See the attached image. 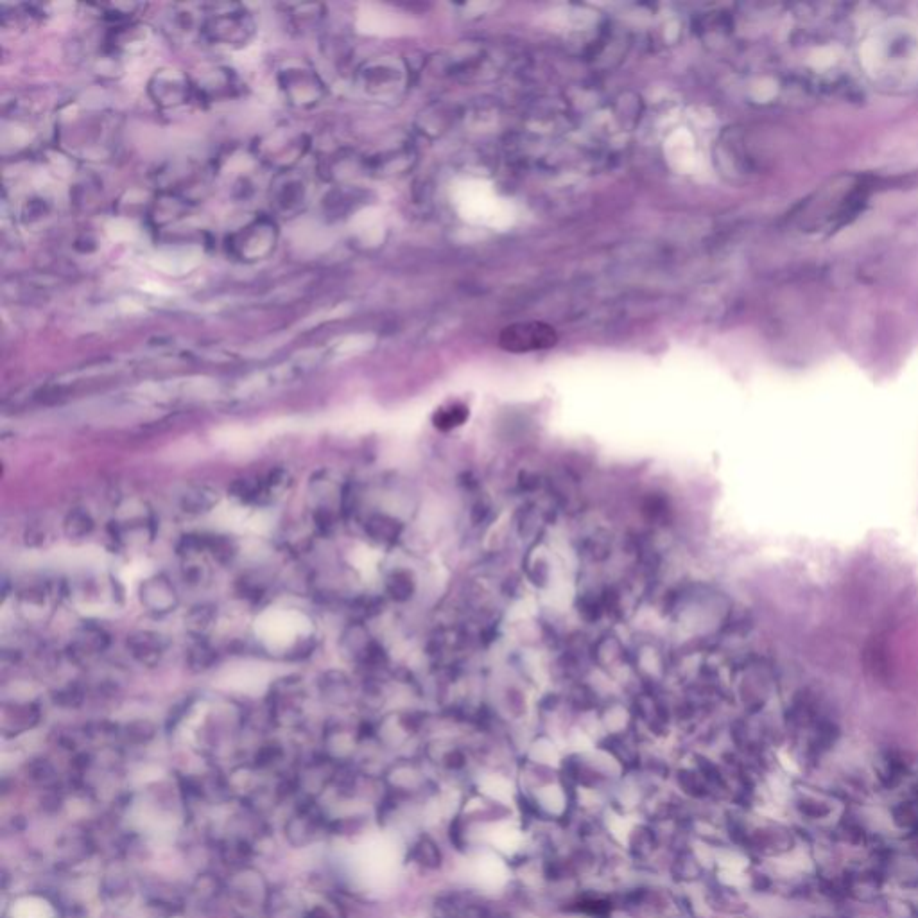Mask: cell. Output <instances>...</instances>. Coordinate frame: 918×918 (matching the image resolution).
I'll return each mask as SVG.
<instances>
[{"label": "cell", "instance_id": "1", "mask_svg": "<svg viewBox=\"0 0 918 918\" xmlns=\"http://www.w3.org/2000/svg\"><path fill=\"white\" fill-rule=\"evenodd\" d=\"M225 893L243 911H268L273 888L262 872L252 865L235 868L225 879Z\"/></svg>", "mask_w": 918, "mask_h": 918}, {"label": "cell", "instance_id": "2", "mask_svg": "<svg viewBox=\"0 0 918 918\" xmlns=\"http://www.w3.org/2000/svg\"><path fill=\"white\" fill-rule=\"evenodd\" d=\"M558 343V332L555 327L544 321H520L501 330L499 347L511 354H528L537 350H547Z\"/></svg>", "mask_w": 918, "mask_h": 918}, {"label": "cell", "instance_id": "3", "mask_svg": "<svg viewBox=\"0 0 918 918\" xmlns=\"http://www.w3.org/2000/svg\"><path fill=\"white\" fill-rule=\"evenodd\" d=\"M99 890L104 899L110 902H124L131 899L135 892V879L131 870L122 859H112L103 870Z\"/></svg>", "mask_w": 918, "mask_h": 918}, {"label": "cell", "instance_id": "4", "mask_svg": "<svg viewBox=\"0 0 918 918\" xmlns=\"http://www.w3.org/2000/svg\"><path fill=\"white\" fill-rule=\"evenodd\" d=\"M56 850L65 867H76L79 863H85L92 858V854L96 852V841L90 832L76 827L70 832L61 834L60 840L56 843Z\"/></svg>", "mask_w": 918, "mask_h": 918}, {"label": "cell", "instance_id": "5", "mask_svg": "<svg viewBox=\"0 0 918 918\" xmlns=\"http://www.w3.org/2000/svg\"><path fill=\"white\" fill-rule=\"evenodd\" d=\"M468 418V408L463 406V404H451L447 408H443L440 413H436V418H434V424L440 429H454L458 425L463 424Z\"/></svg>", "mask_w": 918, "mask_h": 918}, {"label": "cell", "instance_id": "6", "mask_svg": "<svg viewBox=\"0 0 918 918\" xmlns=\"http://www.w3.org/2000/svg\"><path fill=\"white\" fill-rule=\"evenodd\" d=\"M234 918H252V917H248V915H244V913H237V915H235Z\"/></svg>", "mask_w": 918, "mask_h": 918}]
</instances>
